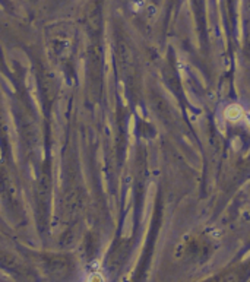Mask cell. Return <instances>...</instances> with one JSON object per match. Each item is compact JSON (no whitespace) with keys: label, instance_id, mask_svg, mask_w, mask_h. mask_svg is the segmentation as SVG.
<instances>
[{"label":"cell","instance_id":"obj_1","mask_svg":"<svg viewBox=\"0 0 250 282\" xmlns=\"http://www.w3.org/2000/svg\"><path fill=\"white\" fill-rule=\"evenodd\" d=\"M246 116V107L240 103H230L227 104V107L222 110V117L225 122L228 123H243Z\"/></svg>","mask_w":250,"mask_h":282},{"label":"cell","instance_id":"obj_2","mask_svg":"<svg viewBox=\"0 0 250 282\" xmlns=\"http://www.w3.org/2000/svg\"><path fill=\"white\" fill-rule=\"evenodd\" d=\"M85 282H106V278H104V275L100 270H94V272H91L88 275Z\"/></svg>","mask_w":250,"mask_h":282},{"label":"cell","instance_id":"obj_3","mask_svg":"<svg viewBox=\"0 0 250 282\" xmlns=\"http://www.w3.org/2000/svg\"><path fill=\"white\" fill-rule=\"evenodd\" d=\"M243 123L250 129V109H246V116H244V120Z\"/></svg>","mask_w":250,"mask_h":282}]
</instances>
